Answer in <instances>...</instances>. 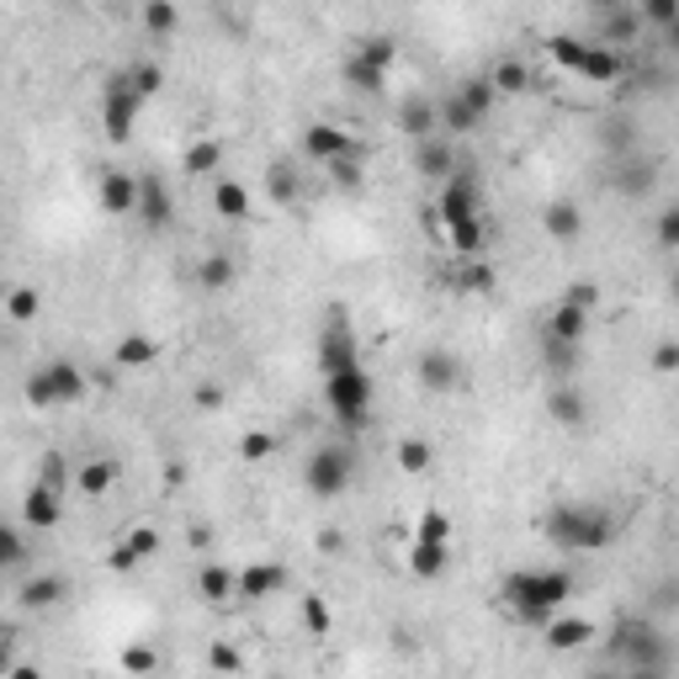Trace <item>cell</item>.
I'll use <instances>...</instances> for the list:
<instances>
[{"label":"cell","mask_w":679,"mask_h":679,"mask_svg":"<svg viewBox=\"0 0 679 679\" xmlns=\"http://www.w3.org/2000/svg\"><path fill=\"white\" fill-rule=\"evenodd\" d=\"M568 599H573V573L568 568H516L505 579V605L525 627H547Z\"/></svg>","instance_id":"1"},{"label":"cell","mask_w":679,"mask_h":679,"mask_svg":"<svg viewBox=\"0 0 679 679\" xmlns=\"http://www.w3.org/2000/svg\"><path fill=\"white\" fill-rule=\"evenodd\" d=\"M440 229H446V244L457 250V255H478L483 250V218H478V175H473V165H462L457 175H446L440 181Z\"/></svg>","instance_id":"2"},{"label":"cell","mask_w":679,"mask_h":679,"mask_svg":"<svg viewBox=\"0 0 679 679\" xmlns=\"http://www.w3.org/2000/svg\"><path fill=\"white\" fill-rule=\"evenodd\" d=\"M547 542L558 553H599L610 542V520L595 505H553L547 516Z\"/></svg>","instance_id":"3"},{"label":"cell","mask_w":679,"mask_h":679,"mask_svg":"<svg viewBox=\"0 0 679 679\" xmlns=\"http://www.w3.org/2000/svg\"><path fill=\"white\" fill-rule=\"evenodd\" d=\"M324 403H329V414L345 425V431H361L366 425V414H372V377H366V366H340V372H324Z\"/></svg>","instance_id":"4"},{"label":"cell","mask_w":679,"mask_h":679,"mask_svg":"<svg viewBox=\"0 0 679 679\" xmlns=\"http://www.w3.org/2000/svg\"><path fill=\"white\" fill-rule=\"evenodd\" d=\"M553 48V59H558L562 70H573L579 81H590V85H610V81H621V53L610 48V43H584V38H553L547 43Z\"/></svg>","instance_id":"5"},{"label":"cell","mask_w":679,"mask_h":679,"mask_svg":"<svg viewBox=\"0 0 679 679\" xmlns=\"http://www.w3.org/2000/svg\"><path fill=\"white\" fill-rule=\"evenodd\" d=\"M494 81L483 75V81H468L457 85L446 101H440V133H451V138H462V133H473V128H483V118L494 112Z\"/></svg>","instance_id":"6"},{"label":"cell","mask_w":679,"mask_h":679,"mask_svg":"<svg viewBox=\"0 0 679 679\" xmlns=\"http://www.w3.org/2000/svg\"><path fill=\"white\" fill-rule=\"evenodd\" d=\"M351 478H356V457L345 446H319L303 468V483H308L314 499H340L351 488Z\"/></svg>","instance_id":"7"},{"label":"cell","mask_w":679,"mask_h":679,"mask_svg":"<svg viewBox=\"0 0 679 679\" xmlns=\"http://www.w3.org/2000/svg\"><path fill=\"white\" fill-rule=\"evenodd\" d=\"M85 393V372L75 361H48L27 377V399L38 409H53V403H75Z\"/></svg>","instance_id":"8"},{"label":"cell","mask_w":679,"mask_h":679,"mask_svg":"<svg viewBox=\"0 0 679 679\" xmlns=\"http://www.w3.org/2000/svg\"><path fill=\"white\" fill-rule=\"evenodd\" d=\"M138 107H144V96L133 90V81H128V75H112L107 90H101V128H107L112 144H128V133H133V122H138Z\"/></svg>","instance_id":"9"},{"label":"cell","mask_w":679,"mask_h":679,"mask_svg":"<svg viewBox=\"0 0 679 679\" xmlns=\"http://www.w3.org/2000/svg\"><path fill=\"white\" fill-rule=\"evenodd\" d=\"M616 647H621V658H627L638 675H664V669H669V647H664V638H658L653 627H627V632L616 638Z\"/></svg>","instance_id":"10"},{"label":"cell","mask_w":679,"mask_h":679,"mask_svg":"<svg viewBox=\"0 0 679 679\" xmlns=\"http://www.w3.org/2000/svg\"><path fill=\"white\" fill-rule=\"evenodd\" d=\"M414 377H420V388H431V393H457V388H468V366L451 356V351H440V345L420 351Z\"/></svg>","instance_id":"11"},{"label":"cell","mask_w":679,"mask_h":679,"mask_svg":"<svg viewBox=\"0 0 679 679\" xmlns=\"http://www.w3.org/2000/svg\"><path fill=\"white\" fill-rule=\"evenodd\" d=\"M138 192H144V175H133V170H101L96 202H101L107 218H138Z\"/></svg>","instance_id":"12"},{"label":"cell","mask_w":679,"mask_h":679,"mask_svg":"<svg viewBox=\"0 0 679 679\" xmlns=\"http://www.w3.org/2000/svg\"><path fill=\"white\" fill-rule=\"evenodd\" d=\"M303 155L329 170L335 160H351V155H361V144L345 133V128H335V122H308V133H303Z\"/></svg>","instance_id":"13"},{"label":"cell","mask_w":679,"mask_h":679,"mask_svg":"<svg viewBox=\"0 0 679 679\" xmlns=\"http://www.w3.org/2000/svg\"><path fill=\"white\" fill-rule=\"evenodd\" d=\"M361 351H356V335H351V324L345 314H329L319 335V372H340V366H356Z\"/></svg>","instance_id":"14"},{"label":"cell","mask_w":679,"mask_h":679,"mask_svg":"<svg viewBox=\"0 0 679 679\" xmlns=\"http://www.w3.org/2000/svg\"><path fill=\"white\" fill-rule=\"evenodd\" d=\"M414 170H420L425 181H446V175H457V170H462V160H457V149H451V133L414 138Z\"/></svg>","instance_id":"15"},{"label":"cell","mask_w":679,"mask_h":679,"mask_svg":"<svg viewBox=\"0 0 679 679\" xmlns=\"http://www.w3.org/2000/svg\"><path fill=\"white\" fill-rule=\"evenodd\" d=\"M547 414H553V425H562V431H584L590 425V399L568 377H558L553 393H547Z\"/></svg>","instance_id":"16"},{"label":"cell","mask_w":679,"mask_h":679,"mask_svg":"<svg viewBox=\"0 0 679 679\" xmlns=\"http://www.w3.org/2000/svg\"><path fill=\"white\" fill-rule=\"evenodd\" d=\"M590 324H595L590 308H579V303L562 298L558 308L547 314V329H542V335H547V340H562V345H584V340H590Z\"/></svg>","instance_id":"17"},{"label":"cell","mask_w":679,"mask_h":679,"mask_svg":"<svg viewBox=\"0 0 679 679\" xmlns=\"http://www.w3.org/2000/svg\"><path fill=\"white\" fill-rule=\"evenodd\" d=\"M340 81L351 85L356 96H383V85H388V64H377L372 53L351 48V59L340 64Z\"/></svg>","instance_id":"18"},{"label":"cell","mask_w":679,"mask_h":679,"mask_svg":"<svg viewBox=\"0 0 679 679\" xmlns=\"http://www.w3.org/2000/svg\"><path fill=\"white\" fill-rule=\"evenodd\" d=\"M59 516H64V510H59V488L38 478L33 488H27V499H22V525H33V531H53Z\"/></svg>","instance_id":"19"},{"label":"cell","mask_w":679,"mask_h":679,"mask_svg":"<svg viewBox=\"0 0 679 679\" xmlns=\"http://www.w3.org/2000/svg\"><path fill=\"white\" fill-rule=\"evenodd\" d=\"M542 638H547L553 653H579L584 642L595 638V621H584V616H562V610H558V616L542 627Z\"/></svg>","instance_id":"20"},{"label":"cell","mask_w":679,"mask_h":679,"mask_svg":"<svg viewBox=\"0 0 679 679\" xmlns=\"http://www.w3.org/2000/svg\"><path fill=\"white\" fill-rule=\"evenodd\" d=\"M160 553V531L155 525H133L128 536L118 542V553H112V568L118 573H128V568H138V562H149Z\"/></svg>","instance_id":"21"},{"label":"cell","mask_w":679,"mask_h":679,"mask_svg":"<svg viewBox=\"0 0 679 679\" xmlns=\"http://www.w3.org/2000/svg\"><path fill=\"white\" fill-rule=\"evenodd\" d=\"M446 558H451V542L414 531V547H409V573H414V579H440V573H446Z\"/></svg>","instance_id":"22"},{"label":"cell","mask_w":679,"mask_h":679,"mask_svg":"<svg viewBox=\"0 0 679 679\" xmlns=\"http://www.w3.org/2000/svg\"><path fill=\"white\" fill-rule=\"evenodd\" d=\"M399 128L409 133V138H431V133H440V107L431 101V96H403Z\"/></svg>","instance_id":"23"},{"label":"cell","mask_w":679,"mask_h":679,"mask_svg":"<svg viewBox=\"0 0 679 679\" xmlns=\"http://www.w3.org/2000/svg\"><path fill=\"white\" fill-rule=\"evenodd\" d=\"M170 213H175L170 186H165L160 175H144V192H138V218H144L149 229H165V223H170Z\"/></svg>","instance_id":"24"},{"label":"cell","mask_w":679,"mask_h":679,"mask_svg":"<svg viewBox=\"0 0 679 679\" xmlns=\"http://www.w3.org/2000/svg\"><path fill=\"white\" fill-rule=\"evenodd\" d=\"M277 590H287V568L281 562H255V568L240 573V599H266Z\"/></svg>","instance_id":"25"},{"label":"cell","mask_w":679,"mask_h":679,"mask_svg":"<svg viewBox=\"0 0 679 679\" xmlns=\"http://www.w3.org/2000/svg\"><path fill=\"white\" fill-rule=\"evenodd\" d=\"M213 213L223 218V223H244L250 218V186H240V181H213Z\"/></svg>","instance_id":"26"},{"label":"cell","mask_w":679,"mask_h":679,"mask_svg":"<svg viewBox=\"0 0 679 679\" xmlns=\"http://www.w3.org/2000/svg\"><path fill=\"white\" fill-rule=\"evenodd\" d=\"M542 229H547L553 240H579V229H584V213H579L573 202H547V213H542Z\"/></svg>","instance_id":"27"},{"label":"cell","mask_w":679,"mask_h":679,"mask_svg":"<svg viewBox=\"0 0 679 679\" xmlns=\"http://www.w3.org/2000/svg\"><path fill=\"white\" fill-rule=\"evenodd\" d=\"M112 483H118V462H107V457H101V462H85L81 478H75V488H81L85 499H101Z\"/></svg>","instance_id":"28"},{"label":"cell","mask_w":679,"mask_h":679,"mask_svg":"<svg viewBox=\"0 0 679 679\" xmlns=\"http://www.w3.org/2000/svg\"><path fill=\"white\" fill-rule=\"evenodd\" d=\"M399 468H403V473H414V478H420V473H431V468H436V446H431V440H420V436H403L399 440Z\"/></svg>","instance_id":"29"},{"label":"cell","mask_w":679,"mask_h":679,"mask_svg":"<svg viewBox=\"0 0 679 679\" xmlns=\"http://www.w3.org/2000/svg\"><path fill=\"white\" fill-rule=\"evenodd\" d=\"M175 27H181V11L170 0H144V33L149 38H170Z\"/></svg>","instance_id":"30"},{"label":"cell","mask_w":679,"mask_h":679,"mask_svg":"<svg viewBox=\"0 0 679 679\" xmlns=\"http://www.w3.org/2000/svg\"><path fill=\"white\" fill-rule=\"evenodd\" d=\"M59 599H64V579H53V573L27 579V590H22V605H27V610H48V605H59Z\"/></svg>","instance_id":"31"},{"label":"cell","mask_w":679,"mask_h":679,"mask_svg":"<svg viewBox=\"0 0 679 679\" xmlns=\"http://www.w3.org/2000/svg\"><path fill=\"white\" fill-rule=\"evenodd\" d=\"M5 314H11V324L43 319V292H38V287H11V298H5Z\"/></svg>","instance_id":"32"},{"label":"cell","mask_w":679,"mask_h":679,"mask_svg":"<svg viewBox=\"0 0 679 679\" xmlns=\"http://www.w3.org/2000/svg\"><path fill=\"white\" fill-rule=\"evenodd\" d=\"M181 165H186V175H213V170L223 165V144H218V138H197Z\"/></svg>","instance_id":"33"},{"label":"cell","mask_w":679,"mask_h":679,"mask_svg":"<svg viewBox=\"0 0 679 679\" xmlns=\"http://www.w3.org/2000/svg\"><path fill=\"white\" fill-rule=\"evenodd\" d=\"M266 192H271L277 207H292V202H298V170H292L287 160H277L271 170H266Z\"/></svg>","instance_id":"34"},{"label":"cell","mask_w":679,"mask_h":679,"mask_svg":"<svg viewBox=\"0 0 679 679\" xmlns=\"http://www.w3.org/2000/svg\"><path fill=\"white\" fill-rule=\"evenodd\" d=\"M197 590H202V599H234L240 595V573H229V568H202Z\"/></svg>","instance_id":"35"},{"label":"cell","mask_w":679,"mask_h":679,"mask_svg":"<svg viewBox=\"0 0 679 679\" xmlns=\"http://www.w3.org/2000/svg\"><path fill=\"white\" fill-rule=\"evenodd\" d=\"M579 351H584V345H562V340H547V335H542V361L553 366V377H573Z\"/></svg>","instance_id":"36"},{"label":"cell","mask_w":679,"mask_h":679,"mask_svg":"<svg viewBox=\"0 0 679 679\" xmlns=\"http://www.w3.org/2000/svg\"><path fill=\"white\" fill-rule=\"evenodd\" d=\"M197 281L207 292H223V287H234V260L229 255H207L197 266Z\"/></svg>","instance_id":"37"},{"label":"cell","mask_w":679,"mask_h":679,"mask_svg":"<svg viewBox=\"0 0 679 679\" xmlns=\"http://www.w3.org/2000/svg\"><path fill=\"white\" fill-rule=\"evenodd\" d=\"M155 356H160V345H155L149 335H128L118 345V366H149Z\"/></svg>","instance_id":"38"},{"label":"cell","mask_w":679,"mask_h":679,"mask_svg":"<svg viewBox=\"0 0 679 679\" xmlns=\"http://www.w3.org/2000/svg\"><path fill=\"white\" fill-rule=\"evenodd\" d=\"M638 11H642V22H647V27H658V33L679 22V0H638Z\"/></svg>","instance_id":"39"},{"label":"cell","mask_w":679,"mask_h":679,"mask_svg":"<svg viewBox=\"0 0 679 679\" xmlns=\"http://www.w3.org/2000/svg\"><path fill=\"white\" fill-rule=\"evenodd\" d=\"M303 627H308L314 638H329L335 616H329V605H324V595H303Z\"/></svg>","instance_id":"40"},{"label":"cell","mask_w":679,"mask_h":679,"mask_svg":"<svg viewBox=\"0 0 679 679\" xmlns=\"http://www.w3.org/2000/svg\"><path fill=\"white\" fill-rule=\"evenodd\" d=\"M621 170H627V175H621L616 186H621L627 197H642V192L653 186V165H647V160H627V165H621Z\"/></svg>","instance_id":"41"},{"label":"cell","mask_w":679,"mask_h":679,"mask_svg":"<svg viewBox=\"0 0 679 679\" xmlns=\"http://www.w3.org/2000/svg\"><path fill=\"white\" fill-rule=\"evenodd\" d=\"M128 81H133V90H138L144 101H149V96H160L165 70H160V64H133V70H128Z\"/></svg>","instance_id":"42"},{"label":"cell","mask_w":679,"mask_h":679,"mask_svg":"<svg viewBox=\"0 0 679 679\" xmlns=\"http://www.w3.org/2000/svg\"><path fill=\"white\" fill-rule=\"evenodd\" d=\"M0 562H5V568H22V562H27V542H22V525H5V531H0Z\"/></svg>","instance_id":"43"},{"label":"cell","mask_w":679,"mask_h":679,"mask_svg":"<svg viewBox=\"0 0 679 679\" xmlns=\"http://www.w3.org/2000/svg\"><path fill=\"white\" fill-rule=\"evenodd\" d=\"M488 81H494V90H510V96H516V90H525V85H531V75H525V64L505 59V64H499V70H494Z\"/></svg>","instance_id":"44"},{"label":"cell","mask_w":679,"mask_h":679,"mask_svg":"<svg viewBox=\"0 0 679 679\" xmlns=\"http://www.w3.org/2000/svg\"><path fill=\"white\" fill-rule=\"evenodd\" d=\"M638 22H642V11H621V5H616V16H610V27H605V38L599 43H610V48L627 43L632 33H638Z\"/></svg>","instance_id":"45"},{"label":"cell","mask_w":679,"mask_h":679,"mask_svg":"<svg viewBox=\"0 0 679 679\" xmlns=\"http://www.w3.org/2000/svg\"><path fill=\"white\" fill-rule=\"evenodd\" d=\"M653 234H658V244H664V250H679V207L658 213V229H653Z\"/></svg>","instance_id":"46"},{"label":"cell","mask_w":679,"mask_h":679,"mask_svg":"<svg viewBox=\"0 0 679 679\" xmlns=\"http://www.w3.org/2000/svg\"><path fill=\"white\" fill-rule=\"evenodd\" d=\"M356 48H361V53H372L377 64H388V70H393V59H399V48H393V38H361Z\"/></svg>","instance_id":"47"},{"label":"cell","mask_w":679,"mask_h":679,"mask_svg":"<svg viewBox=\"0 0 679 679\" xmlns=\"http://www.w3.org/2000/svg\"><path fill=\"white\" fill-rule=\"evenodd\" d=\"M240 457H244V462H266V457H271V436H266V431L244 436L240 440Z\"/></svg>","instance_id":"48"},{"label":"cell","mask_w":679,"mask_h":679,"mask_svg":"<svg viewBox=\"0 0 679 679\" xmlns=\"http://www.w3.org/2000/svg\"><path fill=\"white\" fill-rule=\"evenodd\" d=\"M420 536H440V542H451V520H446V510H425V516H420Z\"/></svg>","instance_id":"49"},{"label":"cell","mask_w":679,"mask_h":679,"mask_svg":"<svg viewBox=\"0 0 679 679\" xmlns=\"http://www.w3.org/2000/svg\"><path fill=\"white\" fill-rule=\"evenodd\" d=\"M653 372H679V340H658V351H653Z\"/></svg>","instance_id":"50"},{"label":"cell","mask_w":679,"mask_h":679,"mask_svg":"<svg viewBox=\"0 0 679 679\" xmlns=\"http://www.w3.org/2000/svg\"><path fill=\"white\" fill-rule=\"evenodd\" d=\"M122 669H128V675H149V669H155V653H149V647H128V653H122Z\"/></svg>","instance_id":"51"},{"label":"cell","mask_w":679,"mask_h":679,"mask_svg":"<svg viewBox=\"0 0 679 679\" xmlns=\"http://www.w3.org/2000/svg\"><path fill=\"white\" fill-rule=\"evenodd\" d=\"M329 175H335L340 186H361V155H351V160H335V165H329Z\"/></svg>","instance_id":"52"},{"label":"cell","mask_w":679,"mask_h":679,"mask_svg":"<svg viewBox=\"0 0 679 679\" xmlns=\"http://www.w3.org/2000/svg\"><path fill=\"white\" fill-rule=\"evenodd\" d=\"M562 298H568V303H579V308H590V314H595V303H599V287H590V281H573V287H568V292H562Z\"/></svg>","instance_id":"53"},{"label":"cell","mask_w":679,"mask_h":679,"mask_svg":"<svg viewBox=\"0 0 679 679\" xmlns=\"http://www.w3.org/2000/svg\"><path fill=\"white\" fill-rule=\"evenodd\" d=\"M207 664H213V669H229V675H234V669H244V658L234 653V647H213V653H207Z\"/></svg>","instance_id":"54"},{"label":"cell","mask_w":679,"mask_h":679,"mask_svg":"<svg viewBox=\"0 0 679 679\" xmlns=\"http://www.w3.org/2000/svg\"><path fill=\"white\" fill-rule=\"evenodd\" d=\"M664 43H669V48H679V22H675V27H664Z\"/></svg>","instance_id":"55"},{"label":"cell","mask_w":679,"mask_h":679,"mask_svg":"<svg viewBox=\"0 0 679 679\" xmlns=\"http://www.w3.org/2000/svg\"><path fill=\"white\" fill-rule=\"evenodd\" d=\"M599 11H616V5H627V0H595Z\"/></svg>","instance_id":"56"},{"label":"cell","mask_w":679,"mask_h":679,"mask_svg":"<svg viewBox=\"0 0 679 679\" xmlns=\"http://www.w3.org/2000/svg\"><path fill=\"white\" fill-rule=\"evenodd\" d=\"M669 298H675V303H679V271H675V277H669Z\"/></svg>","instance_id":"57"}]
</instances>
